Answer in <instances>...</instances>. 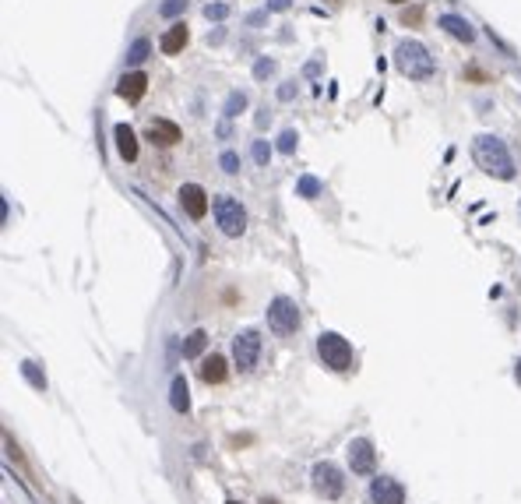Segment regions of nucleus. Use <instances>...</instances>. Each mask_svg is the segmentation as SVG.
<instances>
[{
    "label": "nucleus",
    "instance_id": "nucleus-15",
    "mask_svg": "<svg viewBox=\"0 0 521 504\" xmlns=\"http://www.w3.org/2000/svg\"><path fill=\"white\" fill-rule=\"evenodd\" d=\"M187 39H191V32H187V25H183V21H176V25L169 28V32H166V36L159 39V50L173 56V53H180L183 46H187Z\"/></svg>",
    "mask_w": 521,
    "mask_h": 504
},
{
    "label": "nucleus",
    "instance_id": "nucleus-34",
    "mask_svg": "<svg viewBox=\"0 0 521 504\" xmlns=\"http://www.w3.org/2000/svg\"><path fill=\"white\" fill-rule=\"evenodd\" d=\"M518 212H521V204H518Z\"/></svg>",
    "mask_w": 521,
    "mask_h": 504
},
{
    "label": "nucleus",
    "instance_id": "nucleus-14",
    "mask_svg": "<svg viewBox=\"0 0 521 504\" xmlns=\"http://www.w3.org/2000/svg\"><path fill=\"white\" fill-rule=\"evenodd\" d=\"M113 138H116V152H120V159H124V162H134V159H138V138H134V131H131L127 124H116V127H113Z\"/></svg>",
    "mask_w": 521,
    "mask_h": 504
},
{
    "label": "nucleus",
    "instance_id": "nucleus-21",
    "mask_svg": "<svg viewBox=\"0 0 521 504\" xmlns=\"http://www.w3.org/2000/svg\"><path fill=\"white\" fill-rule=\"evenodd\" d=\"M243 109H247V96H243V92H229V99H226V116H240Z\"/></svg>",
    "mask_w": 521,
    "mask_h": 504
},
{
    "label": "nucleus",
    "instance_id": "nucleus-7",
    "mask_svg": "<svg viewBox=\"0 0 521 504\" xmlns=\"http://www.w3.org/2000/svg\"><path fill=\"white\" fill-rule=\"evenodd\" d=\"M314 490H317L321 497H328V501L342 497V490H345L342 472L334 469L331 462H317V465H314Z\"/></svg>",
    "mask_w": 521,
    "mask_h": 504
},
{
    "label": "nucleus",
    "instance_id": "nucleus-10",
    "mask_svg": "<svg viewBox=\"0 0 521 504\" xmlns=\"http://www.w3.org/2000/svg\"><path fill=\"white\" fill-rule=\"evenodd\" d=\"M180 204H183V212H187L191 219H204L208 216V194L198 184H183L180 187Z\"/></svg>",
    "mask_w": 521,
    "mask_h": 504
},
{
    "label": "nucleus",
    "instance_id": "nucleus-5",
    "mask_svg": "<svg viewBox=\"0 0 521 504\" xmlns=\"http://www.w3.org/2000/svg\"><path fill=\"white\" fill-rule=\"evenodd\" d=\"M268 324H271V332H279V335H293L299 328L296 300H289V296H275V300L268 304Z\"/></svg>",
    "mask_w": 521,
    "mask_h": 504
},
{
    "label": "nucleus",
    "instance_id": "nucleus-1",
    "mask_svg": "<svg viewBox=\"0 0 521 504\" xmlns=\"http://www.w3.org/2000/svg\"><path fill=\"white\" fill-rule=\"evenodd\" d=\"M472 156H476L479 169L489 173V176H497V180H511L514 176V159H511L507 145L497 134H479L476 145H472Z\"/></svg>",
    "mask_w": 521,
    "mask_h": 504
},
{
    "label": "nucleus",
    "instance_id": "nucleus-6",
    "mask_svg": "<svg viewBox=\"0 0 521 504\" xmlns=\"http://www.w3.org/2000/svg\"><path fill=\"white\" fill-rule=\"evenodd\" d=\"M233 360H236L240 370H254V367H257V360H261V335H257L254 328L240 332V335L233 339Z\"/></svg>",
    "mask_w": 521,
    "mask_h": 504
},
{
    "label": "nucleus",
    "instance_id": "nucleus-35",
    "mask_svg": "<svg viewBox=\"0 0 521 504\" xmlns=\"http://www.w3.org/2000/svg\"><path fill=\"white\" fill-rule=\"evenodd\" d=\"M229 504H236V501H229Z\"/></svg>",
    "mask_w": 521,
    "mask_h": 504
},
{
    "label": "nucleus",
    "instance_id": "nucleus-22",
    "mask_svg": "<svg viewBox=\"0 0 521 504\" xmlns=\"http://www.w3.org/2000/svg\"><path fill=\"white\" fill-rule=\"evenodd\" d=\"M187 4H191V0H166V4L159 8V14H162V18H176V14L187 11Z\"/></svg>",
    "mask_w": 521,
    "mask_h": 504
},
{
    "label": "nucleus",
    "instance_id": "nucleus-20",
    "mask_svg": "<svg viewBox=\"0 0 521 504\" xmlns=\"http://www.w3.org/2000/svg\"><path fill=\"white\" fill-rule=\"evenodd\" d=\"M21 374H25V381L32 384L36 392H46V377L39 374V367H36L32 360H25V364H21Z\"/></svg>",
    "mask_w": 521,
    "mask_h": 504
},
{
    "label": "nucleus",
    "instance_id": "nucleus-30",
    "mask_svg": "<svg viewBox=\"0 0 521 504\" xmlns=\"http://www.w3.org/2000/svg\"><path fill=\"white\" fill-rule=\"evenodd\" d=\"M268 11H289V0H268Z\"/></svg>",
    "mask_w": 521,
    "mask_h": 504
},
{
    "label": "nucleus",
    "instance_id": "nucleus-32",
    "mask_svg": "<svg viewBox=\"0 0 521 504\" xmlns=\"http://www.w3.org/2000/svg\"><path fill=\"white\" fill-rule=\"evenodd\" d=\"M391 4H405V0H391Z\"/></svg>",
    "mask_w": 521,
    "mask_h": 504
},
{
    "label": "nucleus",
    "instance_id": "nucleus-12",
    "mask_svg": "<svg viewBox=\"0 0 521 504\" xmlns=\"http://www.w3.org/2000/svg\"><path fill=\"white\" fill-rule=\"evenodd\" d=\"M148 141L169 148V145L180 141V127H176L173 120H151V124H148Z\"/></svg>",
    "mask_w": 521,
    "mask_h": 504
},
{
    "label": "nucleus",
    "instance_id": "nucleus-24",
    "mask_svg": "<svg viewBox=\"0 0 521 504\" xmlns=\"http://www.w3.org/2000/svg\"><path fill=\"white\" fill-rule=\"evenodd\" d=\"M226 14H229V4H222V0H219V4H208V8H204V18H208V21H222Z\"/></svg>",
    "mask_w": 521,
    "mask_h": 504
},
{
    "label": "nucleus",
    "instance_id": "nucleus-23",
    "mask_svg": "<svg viewBox=\"0 0 521 504\" xmlns=\"http://www.w3.org/2000/svg\"><path fill=\"white\" fill-rule=\"evenodd\" d=\"M296 191H299V198H317V194H321V180H314V176H303Z\"/></svg>",
    "mask_w": 521,
    "mask_h": 504
},
{
    "label": "nucleus",
    "instance_id": "nucleus-2",
    "mask_svg": "<svg viewBox=\"0 0 521 504\" xmlns=\"http://www.w3.org/2000/svg\"><path fill=\"white\" fill-rule=\"evenodd\" d=\"M394 64L409 81H426L434 74V56L419 39H402L394 46Z\"/></svg>",
    "mask_w": 521,
    "mask_h": 504
},
{
    "label": "nucleus",
    "instance_id": "nucleus-18",
    "mask_svg": "<svg viewBox=\"0 0 521 504\" xmlns=\"http://www.w3.org/2000/svg\"><path fill=\"white\" fill-rule=\"evenodd\" d=\"M148 53H151V43H148V39H134V43H131V50H127V64H131V67L145 64V61H148Z\"/></svg>",
    "mask_w": 521,
    "mask_h": 504
},
{
    "label": "nucleus",
    "instance_id": "nucleus-16",
    "mask_svg": "<svg viewBox=\"0 0 521 504\" xmlns=\"http://www.w3.org/2000/svg\"><path fill=\"white\" fill-rule=\"evenodd\" d=\"M201 381H204V384H222V381H226V360L215 357V353L204 357V364H201Z\"/></svg>",
    "mask_w": 521,
    "mask_h": 504
},
{
    "label": "nucleus",
    "instance_id": "nucleus-8",
    "mask_svg": "<svg viewBox=\"0 0 521 504\" xmlns=\"http://www.w3.org/2000/svg\"><path fill=\"white\" fill-rule=\"evenodd\" d=\"M374 462H377V452H374L370 441H366V437L349 441V465H352V472H359V476H370Z\"/></svg>",
    "mask_w": 521,
    "mask_h": 504
},
{
    "label": "nucleus",
    "instance_id": "nucleus-17",
    "mask_svg": "<svg viewBox=\"0 0 521 504\" xmlns=\"http://www.w3.org/2000/svg\"><path fill=\"white\" fill-rule=\"evenodd\" d=\"M169 402H173V409H176V412H187V409H191V392H187V381H183V377H173Z\"/></svg>",
    "mask_w": 521,
    "mask_h": 504
},
{
    "label": "nucleus",
    "instance_id": "nucleus-28",
    "mask_svg": "<svg viewBox=\"0 0 521 504\" xmlns=\"http://www.w3.org/2000/svg\"><path fill=\"white\" fill-rule=\"evenodd\" d=\"M219 162H222V169H226V173H236V169H240V156H236V152H222V159H219Z\"/></svg>",
    "mask_w": 521,
    "mask_h": 504
},
{
    "label": "nucleus",
    "instance_id": "nucleus-31",
    "mask_svg": "<svg viewBox=\"0 0 521 504\" xmlns=\"http://www.w3.org/2000/svg\"><path fill=\"white\" fill-rule=\"evenodd\" d=\"M514 377H518V384H521V360H518V370H514Z\"/></svg>",
    "mask_w": 521,
    "mask_h": 504
},
{
    "label": "nucleus",
    "instance_id": "nucleus-26",
    "mask_svg": "<svg viewBox=\"0 0 521 504\" xmlns=\"http://www.w3.org/2000/svg\"><path fill=\"white\" fill-rule=\"evenodd\" d=\"M271 71H275V61H268V56H261V61L254 64V78H257V81H264Z\"/></svg>",
    "mask_w": 521,
    "mask_h": 504
},
{
    "label": "nucleus",
    "instance_id": "nucleus-4",
    "mask_svg": "<svg viewBox=\"0 0 521 504\" xmlns=\"http://www.w3.org/2000/svg\"><path fill=\"white\" fill-rule=\"evenodd\" d=\"M215 222L226 236H240L243 229H247V212H243V204L229 194H219L215 198Z\"/></svg>",
    "mask_w": 521,
    "mask_h": 504
},
{
    "label": "nucleus",
    "instance_id": "nucleus-13",
    "mask_svg": "<svg viewBox=\"0 0 521 504\" xmlns=\"http://www.w3.org/2000/svg\"><path fill=\"white\" fill-rule=\"evenodd\" d=\"M440 28L447 36H454V39H462V43H472L476 39V28L462 18V14H440V21H437Z\"/></svg>",
    "mask_w": 521,
    "mask_h": 504
},
{
    "label": "nucleus",
    "instance_id": "nucleus-29",
    "mask_svg": "<svg viewBox=\"0 0 521 504\" xmlns=\"http://www.w3.org/2000/svg\"><path fill=\"white\" fill-rule=\"evenodd\" d=\"M293 96H296V81H286V85L279 88V99H282V103H289Z\"/></svg>",
    "mask_w": 521,
    "mask_h": 504
},
{
    "label": "nucleus",
    "instance_id": "nucleus-11",
    "mask_svg": "<svg viewBox=\"0 0 521 504\" xmlns=\"http://www.w3.org/2000/svg\"><path fill=\"white\" fill-rule=\"evenodd\" d=\"M145 88H148V78L141 71H131V74H124V78L116 81V96L127 99V103H138L145 96Z\"/></svg>",
    "mask_w": 521,
    "mask_h": 504
},
{
    "label": "nucleus",
    "instance_id": "nucleus-25",
    "mask_svg": "<svg viewBox=\"0 0 521 504\" xmlns=\"http://www.w3.org/2000/svg\"><path fill=\"white\" fill-rule=\"evenodd\" d=\"M268 159H271V145H268V141H254V162L264 166Z\"/></svg>",
    "mask_w": 521,
    "mask_h": 504
},
{
    "label": "nucleus",
    "instance_id": "nucleus-33",
    "mask_svg": "<svg viewBox=\"0 0 521 504\" xmlns=\"http://www.w3.org/2000/svg\"><path fill=\"white\" fill-rule=\"evenodd\" d=\"M264 504H275V501H264Z\"/></svg>",
    "mask_w": 521,
    "mask_h": 504
},
{
    "label": "nucleus",
    "instance_id": "nucleus-9",
    "mask_svg": "<svg viewBox=\"0 0 521 504\" xmlns=\"http://www.w3.org/2000/svg\"><path fill=\"white\" fill-rule=\"evenodd\" d=\"M370 504H405V487L391 476H377L370 483Z\"/></svg>",
    "mask_w": 521,
    "mask_h": 504
},
{
    "label": "nucleus",
    "instance_id": "nucleus-3",
    "mask_svg": "<svg viewBox=\"0 0 521 504\" xmlns=\"http://www.w3.org/2000/svg\"><path fill=\"white\" fill-rule=\"evenodd\" d=\"M317 357L331 370H349L352 367V346L339 332H321L317 335Z\"/></svg>",
    "mask_w": 521,
    "mask_h": 504
},
{
    "label": "nucleus",
    "instance_id": "nucleus-19",
    "mask_svg": "<svg viewBox=\"0 0 521 504\" xmlns=\"http://www.w3.org/2000/svg\"><path fill=\"white\" fill-rule=\"evenodd\" d=\"M204 346H208V335H204V332H194V335H187V342H183V357H187V360L201 357V353H204Z\"/></svg>",
    "mask_w": 521,
    "mask_h": 504
},
{
    "label": "nucleus",
    "instance_id": "nucleus-27",
    "mask_svg": "<svg viewBox=\"0 0 521 504\" xmlns=\"http://www.w3.org/2000/svg\"><path fill=\"white\" fill-rule=\"evenodd\" d=\"M296 141H299V138H296V131H282V138H279V152H286V156H289L293 148H296Z\"/></svg>",
    "mask_w": 521,
    "mask_h": 504
}]
</instances>
